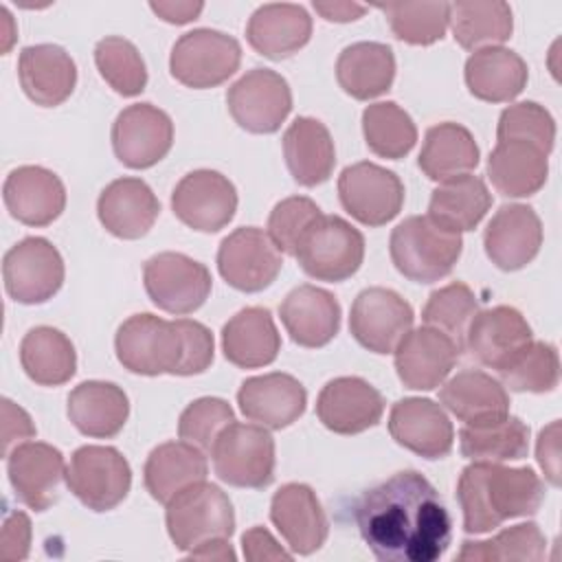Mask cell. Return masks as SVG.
I'll use <instances>...</instances> for the list:
<instances>
[{
    "label": "cell",
    "instance_id": "5",
    "mask_svg": "<svg viewBox=\"0 0 562 562\" xmlns=\"http://www.w3.org/2000/svg\"><path fill=\"white\" fill-rule=\"evenodd\" d=\"M167 533L178 551H193L235 531V509L226 492L213 483H193L167 503Z\"/></svg>",
    "mask_w": 562,
    "mask_h": 562
},
{
    "label": "cell",
    "instance_id": "29",
    "mask_svg": "<svg viewBox=\"0 0 562 562\" xmlns=\"http://www.w3.org/2000/svg\"><path fill=\"white\" fill-rule=\"evenodd\" d=\"M279 316L290 338L307 349L325 347L340 329V305L336 296L312 283L288 292Z\"/></svg>",
    "mask_w": 562,
    "mask_h": 562
},
{
    "label": "cell",
    "instance_id": "27",
    "mask_svg": "<svg viewBox=\"0 0 562 562\" xmlns=\"http://www.w3.org/2000/svg\"><path fill=\"white\" fill-rule=\"evenodd\" d=\"M549 176V151L527 138H496L487 158L492 187L507 198H529L538 193Z\"/></svg>",
    "mask_w": 562,
    "mask_h": 562
},
{
    "label": "cell",
    "instance_id": "38",
    "mask_svg": "<svg viewBox=\"0 0 562 562\" xmlns=\"http://www.w3.org/2000/svg\"><path fill=\"white\" fill-rule=\"evenodd\" d=\"M338 86L358 101L384 94L395 79V55L391 46L380 42H356L338 55Z\"/></svg>",
    "mask_w": 562,
    "mask_h": 562
},
{
    "label": "cell",
    "instance_id": "44",
    "mask_svg": "<svg viewBox=\"0 0 562 562\" xmlns=\"http://www.w3.org/2000/svg\"><path fill=\"white\" fill-rule=\"evenodd\" d=\"M362 134L367 147L389 160L404 158L417 143V127L411 114L395 101H380L364 108Z\"/></svg>",
    "mask_w": 562,
    "mask_h": 562
},
{
    "label": "cell",
    "instance_id": "31",
    "mask_svg": "<svg viewBox=\"0 0 562 562\" xmlns=\"http://www.w3.org/2000/svg\"><path fill=\"white\" fill-rule=\"evenodd\" d=\"M439 402L465 426H485L509 415L505 386L479 369H465L452 375L439 389Z\"/></svg>",
    "mask_w": 562,
    "mask_h": 562
},
{
    "label": "cell",
    "instance_id": "4",
    "mask_svg": "<svg viewBox=\"0 0 562 562\" xmlns=\"http://www.w3.org/2000/svg\"><path fill=\"white\" fill-rule=\"evenodd\" d=\"M393 266L415 283H435L448 277L461 257L459 233L439 228L428 215H411L400 222L389 241Z\"/></svg>",
    "mask_w": 562,
    "mask_h": 562
},
{
    "label": "cell",
    "instance_id": "13",
    "mask_svg": "<svg viewBox=\"0 0 562 562\" xmlns=\"http://www.w3.org/2000/svg\"><path fill=\"white\" fill-rule=\"evenodd\" d=\"M338 198L342 209L364 226H384L404 204V184L397 173L362 160L349 165L338 176Z\"/></svg>",
    "mask_w": 562,
    "mask_h": 562
},
{
    "label": "cell",
    "instance_id": "56",
    "mask_svg": "<svg viewBox=\"0 0 562 562\" xmlns=\"http://www.w3.org/2000/svg\"><path fill=\"white\" fill-rule=\"evenodd\" d=\"M558 428H560L558 422L542 428L540 437H538V448H536L538 463L544 470L551 485L560 483V479H558Z\"/></svg>",
    "mask_w": 562,
    "mask_h": 562
},
{
    "label": "cell",
    "instance_id": "26",
    "mask_svg": "<svg viewBox=\"0 0 562 562\" xmlns=\"http://www.w3.org/2000/svg\"><path fill=\"white\" fill-rule=\"evenodd\" d=\"M2 198L11 217L26 226H48L66 206L64 182L40 165L13 169L4 180Z\"/></svg>",
    "mask_w": 562,
    "mask_h": 562
},
{
    "label": "cell",
    "instance_id": "60",
    "mask_svg": "<svg viewBox=\"0 0 562 562\" xmlns=\"http://www.w3.org/2000/svg\"><path fill=\"white\" fill-rule=\"evenodd\" d=\"M0 13H2V18H4V22H7V24H9V26H11V24H13V18H11V13H9V11H7V9H4V7H0ZM13 40H15V31H13V29H11V31H7V44H4V48H2V50H4V53H7V50H9V48H11V42H13Z\"/></svg>",
    "mask_w": 562,
    "mask_h": 562
},
{
    "label": "cell",
    "instance_id": "32",
    "mask_svg": "<svg viewBox=\"0 0 562 562\" xmlns=\"http://www.w3.org/2000/svg\"><path fill=\"white\" fill-rule=\"evenodd\" d=\"M312 37V18L301 4H261L248 20V44L268 59H285L301 50Z\"/></svg>",
    "mask_w": 562,
    "mask_h": 562
},
{
    "label": "cell",
    "instance_id": "10",
    "mask_svg": "<svg viewBox=\"0 0 562 562\" xmlns=\"http://www.w3.org/2000/svg\"><path fill=\"white\" fill-rule=\"evenodd\" d=\"M143 283L151 303L169 314L184 316L204 305L211 294V272L182 252H158L143 266Z\"/></svg>",
    "mask_w": 562,
    "mask_h": 562
},
{
    "label": "cell",
    "instance_id": "2",
    "mask_svg": "<svg viewBox=\"0 0 562 562\" xmlns=\"http://www.w3.org/2000/svg\"><path fill=\"white\" fill-rule=\"evenodd\" d=\"M119 362L138 375H198L215 356L209 327L191 318L165 321L154 314H134L116 331Z\"/></svg>",
    "mask_w": 562,
    "mask_h": 562
},
{
    "label": "cell",
    "instance_id": "33",
    "mask_svg": "<svg viewBox=\"0 0 562 562\" xmlns=\"http://www.w3.org/2000/svg\"><path fill=\"white\" fill-rule=\"evenodd\" d=\"M66 411L81 435L110 439L123 430L130 417V400L114 382L86 380L70 391Z\"/></svg>",
    "mask_w": 562,
    "mask_h": 562
},
{
    "label": "cell",
    "instance_id": "47",
    "mask_svg": "<svg viewBox=\"0 0 562 562\" xmlns=\"http://www.w3.org/2000/svg\"><path fill=\"white\" fill-rule=\"evenodd\" d=\"M94 64L105 83L123 94L136 97L147 86V68L138 48L119 35H108L94 46Z\"/></svg>",
    "mask_w": 562,
    "mask_h": 562
},
{
    "label": "cell",
    "instance_id": "24",
    "mask_svg": "<svg viewBox=\"0 0 562 562\" xmlns=\"http://www.w3.org/2000/svg\"><path fill=\"white\" fill-rule=\"evenodd\" d=\"M237 404L246 419L281 430L305 413L307 391L294 375L272 371L244 380L237 391Z\"/></svg>",
    "mask_w": 562,
    "mask_h": 562
},
{
    "label": "cell",
    "instance_id": "42",
    "mask_svg": "<svg viewBox=\"0 0 562 562\" xmlns=\"http://www.w3.org/2000/svg\"><path fill=\"white\" fill-rule=\"evenodd\" d=\"M448 24L461 48L479 50L503 44L512 37L514 18L507 2H454L450 4Z\"/></svg>",
    "mask_w": 562,
    "mask_h": 562
},
{
    "label": "cell",
    "instance_id": "34",
    "mask_svg": "<svg viewBox=\"0 0 562 562\" xmlns=\"http://www.w3.org/2000/svg\"><path fill=\"white\" fill-rule=\"evenodd\" d=\"M279 349L281 336L266 307H244L222 327L224 358L239 369L268 367L277 360Z\"/></svg>",
    "mask_w": 562,
    "mask_h": 562
},
{
    "label": "cell",
    "instance_id": "45",
    "mask_svg": "<svg viewBox=\"0 0 562 562\" xmlns=\"http://www.w3.org/2000/svg\"><path fill=\"white\" fill-rule=\"evenodd\" d=\"M547 555V538L536 522H520L503 529L490 540H465L457 560H527L538 562Z\"/></svg>",
    "mask_w": 562,
    "mask_h": 562
},
{
    "label": "cell",
    "instance_id": "20",
    "mask_svg": "<svg viewBox=\"0 0 562 562\" xmlns=\"http://www.w3.org/2000/svg\"><path fill=\"white\" fill-rule=\"evenodd\" d=\"M66 470L64 454L44 441L20 443L7 454V474L13 494L35 512H46L59 498Z\"/></svg>",
    "mask_w": 562,
    "mask_h": 562
},
{
    "label": "cell",
    "instance_id": "55",
    "mask_svg": "<svg viewBox=\"0 0 562 562\" xmlns=\"http://www.w3.org/2000/svg\"><path fill=\"white\" fill-rule=\"evenodd\" d=\"M241 549L244 558L250 562L261 560H292V553L281 549V544L272 538V533L266 527H252L241 536Z\"/></svg>",
    "mask_w": 562,
    "mask_h": 562
},
{
    "label": "cell",
    "instance_id": "17",
    "mask_svg": "<svg viewBox=\"0 0 562 562\" xmlns=\"http://www.w3.org/2000/svg\"><path fill=\"white\" fill-rule=\"evenodd\" d=\"M413 307L389 288H367L349 314L351 336L373 353H391L408 329H413Z\"/></svg>",
    "mask_w": 562,
    "mask_h": 562
},
{
    "label": "cell",
    "instance_id": "49",
    "mask_svg": "<svg viewBox=\"0 0 562 562\" xmlns=\"http://www.w3.org/2000/svg\"><path fill=\"white\" fill-rule=\"evenodd\" d=\"M476 312L479 301L474 292L463 281H452L428 296L422 310V318L426 325L448 334L463 351L465 329Z\"/></svg>",
    "mask_w": 562,
    "mask_h": 562
},
{
    "label": "cell",
    "instance_id": "15",
    "mask_svg": "<svg viewBox=\"0 0 562 562\" xmlns=\"http://www.w3.org/2000/svg\"><path fill=\"white\" fill-rule=\"evenodd\" d=\"M171 209L184 226L200 233H217L237 211V191L220 171L195 169L176 184Z\"/></svg>",
    "mask_w": 562,
    "mask_h": 562
},
{
    "label": "cell",
    "instance_id": "39",
    "mask_svg": "<svg viewBox=\"0 0 562 562\" xmlns=\"http://www.w3.org/2000/svg\"><path fill=\"white\" fill-rule=\"evenodd\" d=\"M492 206V195L479 176L463 173L441 182L428 202V220L448 233L474 231Z\"/></svg>",
    "mask_w": 562,
    "mask_h": 562
},
{
    "label": "cell",
    "instance_id": "22",
    "mask_svg": "<svg viewBox=\"0 0 562 562\" xmlns=\"http://www.w3.org/2000/svg\"><path fill=\"white\" fill-rule=\"evenodd\" d=\"M483 246L496 268L520 270L540 252L542 222L527 204H503L485 226Z\"/></svg>",
    "mask_w": 562,
    "mask_h": 562
},
{
    "label": "cell",
    "instance_id": "9",
    "mask_svg": "<svg viewBox=\"0 0 562 562\" xmlns=\"http://www.w3.org/2000/svg\"><path fill=\"white\" fill-rule=\"evenodd\" d=\"M66 485L92 512H110L132 487V468L112 446H81L72 452Z\"/></svg>",
    "mask_w": 562,
    "mask_h": 562
},
{
    "label": "cell",
    "instance_id": "14",
    "mask_svg": "<svg viewBox=\"0 0 562 562\" xmlns=\"http://www.w3.org/2000/svg\"><path fill=\"white\" fill-rule=\"evenodd\" d=\"M283 257L268 233L257 226H241L222 239L217 270L239 292H261L279 277Z\"/></svg>",
    "mask_w": 562,
    "mask_h": 562
},
{
    "label": "cell",
    "instance_id": "7",
    "mask_svg": "<svg viewBox=\"0 0 562 562\" xmlns=\"http://www.w3.org/2000/svg\"><path fill=\"white\" fill-rule=\"evenodd\" d=\"M217 479L233 487L261 490L274 479V439L259 424H228L211 448Z\"/></svg>",
    "mask_w": 562,
    "mask_h": 562
},
{
    "label": "cell",
    "instance_id": "48",
    "mask_svg": "<svg viewBox=\"0 0 562 562\" xmlns=\"http://www.w3.org/2000/svg\"><path fill=\"white\" fill-rule=\"evenodd\" d=\"M393 31V35L413 46H430L446 35L448 2H404L378 7Z\"/></svg>",
    "mask_w": 562,
    "mask_h": 562
},
{
    "label": "cell",
    "instance_id": "6",
    "mask_svg": "<svg viewBox=\"0 0 562 562\" xmlns=\"http://www.w3.org/2000/svg\"><path fill=\"white\" fill-rule=\"evenodd\" d=\"M294 259L316 281L338 283L358 272L364 259V237L338 215H321L296 244Z\"/></svg>",
    "mask_w": 562,
    "mask_h": 562
},
{
    "label": "cell",
    "instance_id": "30",
    "mask_svg": "<svg viewBox=\"0 0 562 562\" xmlns=\"http://www.w3.org/2000/svg\"><path fill=\"white\" fill-rule=\"evenodd\" d=\"M18 77L24 94L44 108L64 103L77 83L72 57L57 44L26 46L18 59Z\"/></svg>",
    "mask_w": 562,
    "mask_h": 562
},
{
    "label": "cell",
    "instance_id": "40",
    "mask_svg": "<svg viewBox=\"0 0 562 562\" xmlns=\"http://www.w3.org/2000/svg\"><path fill=\"white\" fill-rule=\"evenodd\" d=\"M479 158L481 151L470 130L459 123L446 121L432 125L426 132L417 165L426 178L435 182H446L450 178L470 173L479 165Z\"/></svg>",
    "mask_w": 562,
    "mask_h": 562
},
{
    "label": "cell",
    "instance_id": "8",
    "mask_svg": "<svg viewBox=\"0 0 562 562\" xmlns=\"http://www.w3.org/2000/svg\"><path fill=\"white\" fill-rule=\"evenodd\" d=\"M241 64L239 42L215 29H193L171 48L169 70L187 88L204 90L224 83Z\"/></svg>",
    "mask_w": 562,
    "mask_h": 562
},
{
    "label": "cell",
    "instance_id": "53",
    "mask_svg": "<svg viewBox=\"0 0 562 562\" xmlns=\"http://www.w3.org/2000/svg\"><path fill=\"white\" fill-rule=\"evenodd\" d=\"M31 549V520L24 512H9L0 533V558L24 560Z\"/></svg>",
    "mask_w": 562,
    "mask_h": 562
},
{
    "label": "cell",
    "instance_id": "28",
    "mask_svg": "<svg viewBox=\"0 0 562 562\" xmlns=\"http://www.w3.org/2000/svg\"><path fill=\"white\" fill-rule=\"evenodd\" d=\"M160 202L140 178L112 180L97 200L99 222L119 239H140L158 220Z\"/></svg>",
    "mask_w": 562,
    "mask_h": 562
},
{
    "label": "cell",
    "instance_id": "59",
    "mask_svg": "<svg viewBox=\"0 0 562 562\" xmlns=\"http://www.w3.org/2000/svg\"><path fill=\"white\" fill-rule=\"evenodd\" d=\"M189 558L193 560H235V551L228 542V538H217L200 544L198 549L189 551Z\"/></svg>",
    "mask_w": 562,
    "mask_h": 562
},
{
    "label": "cell",
    "instance_id": "50",
    "mask_svg": "<svg viewBox=\"0 0 562 562\" xmlns=\"http://www.w3.org/2000/svg\"><path fill=\"white\" fill-rule=\"evenodd\" d=\"M233 422L235 413L226 400L200 397L182 411L178 419V435L202 452H211L217 435Z\"/></svg>",
    "mask_w": 562,
    "mask_h": 562
},
{
    "label": "cell",
    "instance_id": "58",
    "mask_svg": "<svg viewBox=\"0 0 562 562\" xmlns=\"http://www.w3.org/2000/svg\"><path fill=\"white\" fill-rule=\"evenodd\" d=\"M316 13H321L327 22H353L367 13L364 4L356 2H314Z\"/></svg>",
    "mask_w": 562,
    "mask_h": 562
},
{
    "label": "cell",
    "instance_id": "54",
    "mask_svg": "<svg viewBox=\"0 0 562 562\" xmlns=\"http://www.w3.org/2000/svg\"><path fill=\"white\" fill-rule=\"evenodd\" d=\"M31 437H35V426L29 413L4 397L2 400V454L7 457L15 441H24Z\"/></svg>",
    "mask_w": 562,
    "mask_h": 562
},
{
    "label": "cell",
    "instance_id": "43",
    "mask_svg": "<svg viewBox=\"0 0 562 562\" xmlns=\"http://www.w3.org/2000/svg\"><path fill=\"white\" fill-rule=\"evenodd\" d=\"M461 454L470 461H518L529 452V426L520 417L507 415L485 426H463L459 432Z\"/></svg>",
    "mask_w": 562,
    "mask_h": 562
},
{
    "label": "cell",
    "instance_id": "16",
    "mask_svg": "<svg viewBox=\"0 0 562 562\" xmlns=\"http://www.w3.org/2000/svg\"><path fill=\"white\" fill-rule=\"evenodd\" d=\"M173 145L169 114L151 103H134L119 112L112 125L114 156L130 169H147L160 162Z\"/></svg>",
    "mask_w": 562,
    "mask_h": 562
},
{
    "label": "cell",
    "instance_id": "11",
    "mask_svg": "<svg viewBox=\"0 0 562 562\" xmlns=\"http://www.w3.org/2000/svg\"><path fill=\"white\" fill-rule=\"evenodd\" d=\"M7 294L22 305L53 299L64 283V259L44 237H26L11 246L2 259Z\"/></svg>",
    "mask_w": 562,
    "mask_h": 562
},
{
    "label": "cell",
    "instance_id": "23",
    "mask_svg": "<svg viewBox=\"0 0 562 562\" xmlns=\"http://www.w3.org/2000/svg\"><path fill=\"white\" fill-rule=\"evenodd\" d=\"M389 432L395 443L424 459H443L454 443V428L446 411L428 397H404L393 404Z\"/></svg>",
    "mask_w": 562,
    "mask_h": 562
},
{
    "label": "cell",
    "instance_id": "51",
    "mask_svg": "<svg viewBox=\"0 0 562 562\" xmlns=\"http://www.w3.org/2000/svg\"><path fill=\"white\" fill-rule=\"evenodd\" d=\"M323 211L318 204L305 195H292L274 204L270 217H268V235L279 248V252H285L294 257L296 244L303 237V233L312 226L316 217H321Z\"/></svg>",
    "mask_w": 562,
    "mask_h": 562
},
{
    "label": "cell",
    "instance_id": "3",
    "mask_svg": "<svg viewBox=\"0 0 562 562\" xmlns=\"http://www.w3.org/2000/svg\"><path fill=\"white\" fill-rule=\"evenodd\" d=\"M463 531L487 533L509 518L533 516L544 501V483L531 468L472 461L457 481Z\"/></svg>",
    "mask_w": 562,
    "mask_h": 562
},
{
    "label": "cell",
    "instance_id": "37",
    "mask_svg": "<svg viewBox=\"0 0 562 562\" xmlns=\"http://www.w3.org/2000/svg\"><path fill=\"white\" fill-rule=\"evenodd\" d=\"M283 156L292 178L301 187L323 184L336 165V147L329 130L312 116H299L283 134Z\"/></svg>",
    "mask_w": 562,
    "mask_h": 562
},
{
    "label": "cell",
    "instance_id": "52",
    "mask_svg": "<svg viewBox=\"0 0 562 562\" xmlns=\"http://www.w3.org/2000/svg\"><path fill=\"white\" fill-rule=\"evenodd\" d=\"M496 138H527L542 145L551 154L555 140V121L540 103L520 101L501 112Z\"/></svg>",
    "mask_w": 562,
    "mask_h": 562
},
{
    "label": "cell",
    "instance_id": "19",
    "mask_svg": "<svg viewBox=\"0 0 562 562\" xmlns=\"http://www.w3.org/2000/svg\"><path fill=\"white\" fill-rule=\"evenodd\" d=\"M393 353L397 378L406 389L432 391L457 364L461 347L441 329L424 325L408 329Z\"/></svg>",
    "mask_w": 562,
    "mask_h": 562
},
{
    "label": "cell",
    "instance_id": "25",
    "mask_svg": "<svg viewBox=\"0 0 562 562\" xmlns=\"http://www.w3.org/2000/svg\"><path fill=\"white\" fill-rule=\"evenodd\" d=\"M270 520L299 555L318 551L329 533L325 509L316 492L305 483H285L274 492Z\"/></svg>",
    "mask_w": 562,
    "mask_h": 562
},
{
    "label": "cell",
    "instance_id": "46",
    "mask_svg": "<svg viewBox=\"0 0 562 562\" xmlns=\"http://www.w3.org/2000/svg\"><path fill=\"white\" fill-rule=\"evenodd\" d=\"M498 375V382L516 393H549L560 382L558 349L551 342L531 340Z\"/></svg>",
    "mask_w": 562,
    "mask_h": 562
},
{
    "label": "cell",
    "instance_id": "41",
    "mask_svg": "<svg viewBox=\"0 0 562 562\" xmlns=\"http://www.w3.org/2000/svg\"><path fill=\"white\" fill-rule=\"evenodd\" d=\"M20 364L40 386H61L77 371V351L70 338L48 325L26 331L20 342Z\"/></svg>",
    "mask_w": 562,
    "mask_h": 562
},
{
    "label": "cell",
    "instance_id": "12",
    "mask_svg": "<svg viewBox=\"0 0 562 562\" xmlns=\"http://www.w3.org/2000/svg\"><path fill=\"white\" fill-rule=\"evenodd\" d=\"M226 105L241 130L272 134L292 110V92L277 70L252 68L228 88Z\"/></svg>",
    "mask_w": 562,
    "mask_h": 562
},
{
    "label": "cell",
    "instance_id": "36",
    "mask_svg": "<svg viewBox=\"0 0 562 562\" xmlns=\"http://www.w3.org/2000/svg\"><path fill=\"white\" fill-rule=\"evenodd\" d=\"M209 474L206 457L189 441H165L156 446L143 468L149 496L167 505L184 487L204 481Z\"/></svg>",
    "mask_w": 562,
    "mask_h": 562
},
{
    "label": "cell",
    "instance_id": "35",
    "mask_svg": "<svg viewBox=\"0 0 562 562\" xmlns=\"http://www.w3.org/2000/svg\"><path fill=\"white\" fill-rule=\"evenodd\" d=\"M529 79L525 59L503 46L474 50L465 61V86L472 97L487 103H507L516 99Z\"/></svg>",
    "mask_w": 562,
    "mask_h": 562
},
{
    "label": "cell",
    "instance_id": "57",
    "mask_svg": "<svg viewBox=\"0 0 562 562\" xmlns=\"http://www.w3.org/2000/svg\"><path fill=\"white\" fill-rule=\"evenodd\" d=\"M149 9L162 18L169 24H187L191 20H195L204 4L202 2H169V0H160V2H151Z\"/></svg>",
    "mask_w": 562,
    "mask_h": 562
},
{
    "label": "cell",
    "instance_id": "21",
    "mask_svg": "<svg viewBox=\"0 0 562 562\" xmlns=\"http://www.w3.org/2000/svg\"><path fill=\"white\" fill-rule=\"evenodd\" d=\"M382 393L356 375L329 380L316 400V415L321 424L336 435L364 432L382 419Z\"/></svg>",
    "mask_w": 562,
    "mask_h": 562
},
{
    "label": "cell",
    "instance_id": "18",
    "mask_svg": "<svg viewBox=\"0 0 562 562\" xmlns=\"http://www.w3.org/2000/svg\"><path fill=\"white\" fill-rule=\"evenodd\" d=\"M533 340L531 327L525 316L509 305H496L479 310L463 338V349L468 356L487 367L501 371Z\"/></svg>",
    "mask_w": 562,
    "mask_h": 562
},
{
    "label": "cell",
    "instance_id": "1",
    "mask_svg": "<svg viewBox=\"0 0 562 562\" xmlns=\"http://www.w3.org/2000/svg\"><path fill=\"white\" fill-rule=\"evenodd\" d=\"M353 518L364 544L382 562H437L452 538L446 503L415 470L367 490L356 501Z\"/></svg>",
    "mask_w": 562,
    "mask_h": 562
}]
</instances>
